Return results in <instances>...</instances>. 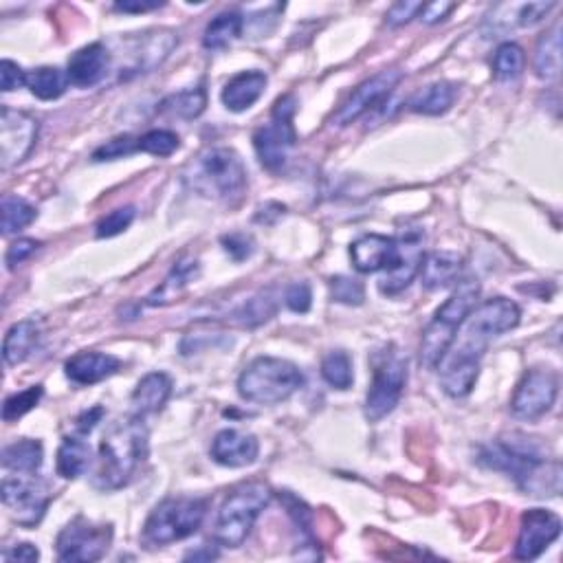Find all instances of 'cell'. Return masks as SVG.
Listing matches in <instances>:
<instances>
[{"label": "cell", "mask_w": 563, "mask_h": 563, "mask_svg": "<svg viewBox=\"0 0 563 563\" xmlns=\"http://www.w3.org/2000/svg\"><path fill=\"white\" fill-rule=\"evenodd\" d=\"M0 86H3L5 93L27 86V73L22 71L16 62L3 60L0 62Z\"/></svg>", "instance_id": "7dc6e473"}, {"label": "cell", "mask_w": 563, "mask_h": 563, "mask_svg": "<svg viewBox=\"0 0 563 563\" xmlns=\"http://www.w3.org/2000/svg\"><path fill=\"white\" fill-rule=\"evenodd\" d=\"M462 271V256L458 251H434L425 256L421 267L423 286L429 291L445 289V286L454 284Z\"/></svg>", "instance_id": "484cf974"}, {"label": "cell", "mask_w": 563, "mask_h": 563, "mask_svg": "<svg viewBox=\"0 0 563 563\" xmlns=\"http://www.w3.org/2000/svg\"><path fill=\"white\" fill-rule=\"evenodd\" d=\"M132 220H135V207L128 205V207L113 209V212L99 220L95 227V236L97 238H115L121 234V231H126L132 225Z\"/></svg>", "instance_id": "b9f144b4"}, {"label": "cell", "mask_w": 563, "mask_h": 563, "mask_svg": "<svg viewBox=\"0 0 563 563\" xmlns=\"http://www.w3.org/2000/svg\"><path fill=\"white\" fill-rule=\"evenodd\" d=\"M205 106H207V91L203 86H196V88H187V91L165 97L159 104V113L165 117L190 121L201 115Z\"/></svg>", "instance_id": "d6a6232c"}, {"label": "cell", "mask_w": 563, "mask_h": 563, "mask_svg": "<svg viewBox=\"0 0 563 563\" xmlns=\"http://www.w3.org/2000/svg\"><path fill=\"white\" fill-rule=\"evenodd\" d=\"M102 416H104L102 407H93L91 412H84L80 418H77V429H80L82 434L91 432V429L99 423V418H102Z\"/></svg>", "instance_id": "db71d44e"}, {"label": "cell", "mask_w": 563, "mask_h": 563, "mask_svg": "<svg viewBox=\"0 0 563 563\" xmlns=\"http://www.w3.org/2000/svg\"><path fill=\"white\" fill-rule=\"evenodd\" d=\"M350 258L359 273L390 271L399 258L396 238L383 234H366L350 245Z\"/></svg>", "instance_id": "ac0fdd59"}, {"label": "cell", "mask_w": 563, "mask_h": 563, "mask_svg": "<svg viewBox=\"0 0 563 563\" xmlns=\"http://www.w3.org/2000/svg\"><path fill=\"white\" fill-rule=\"evenodd\" d=\"M165 3H159V0H154V3H139V0H124V3H115L113 9L115 11H124V14H146V11H154L163 7Z\"/></svg>", "instance_id": "f5cc1de1"}, {"label": "cell", "mask_w": 563, "mask_h": 563, "mask_svg": "<svg viewBox=\"0 0 563 563\" xmlns=\"http://www.w3.org/2000/svg\"><path fill=\"white\" fill-rule=\"evenodd\" d=\"M201 273L198 267V260L192 256H185L174 264L172 271L165 275V280L148 295V306H168L172 302L179 300L183 291L187 289V284L194 282Z\"/></svg>", "instance_id": "d4e9b609"}, {"label": "cell", "mask_w": 563, "mask_h": 563, "mask_svg": "<svg viewBox=\"0 0 563 563\" xmlns=\"http://www.w3.org/2000/svg\"><path fill=\"white\" fill-rule=\"evenodd\" d=\"M38 247H40V242L33 240V238H18L16 242H11V247L5 253L7 269H16L18 264H22L27 258H31L33 253L38 251Z\"/></svg>", "instance_id": "f6af8a7d"}, {"label": "cell", "mask_w": 563, "mask_h": 563, "mask_svg": "<svg viewBox=\"0 0 563 563\" xmlns=\"http://www.w3.org/2000/svg\"><path fill=\"white\" fill-rule=\"evenodd\" d=\"M526 66V55L522 51L520 44L515 42H504L498 47L493 55V75L495 80L500 82H509L520 77Z\"/></svg>", "instance_id": "d590c367"}, {"label": "cell", "mask_w": 563, "mask_h": 563, "mask_svg": "<svg viewBox=\"0 0 563 563\" xmlns=\"http://www.w3.org/2000/svg\"><path fill=\"white\" fill-rule=\"evenodd\" d=\"M209 511V500L179 495L154 506L146 526H143V542L150 548H161L198 533Z\"/></svg>", "instance_id": "ba28073f"}, {"label": "cell", "mask_w": 563, "mask_h": 563, "mask_svg": "<svg viewBox=\"0 0 563 563\" xmlns=\"http://www.w3.org/2000/svg\"><path fill=\"white\" fill-rule=\"evenodd\" d=\"M110 544H113V526L93 524L86 517H75L60 531L55 550H58V559L64 563H91L102 559Z\"/></svg>", "instance_id": "8fae6325"}, {"label": "cell", "mask_w": 563, "mask_h": 563, "mask_svg": "<svg viewBox=\"0 0 563 563\" xmlns=\"http://www.w3.org/2000/svg\"><path fill=\"white\" fill-rule=\"evenodd\" d=\"M218 557V553L216 550H196V553H187L185 555V559H216Z\"/></svg>", "instance_id": "11a10c76"}, {"label": "cell", "mask_w": 563, "mask_h": 563, "mask_svg": "<svg viewBox=\"0 0 563 563\" xmlns=\"http://www.w3.org/2000/svg\"><path fill=\"white\" fill-rule=\"evenodd\" d=\"M559 394V374L553 368H533L524 374L511 401V412L520 421L533 423L553 410Z\"/></svg>", "instance_id": "7c38bea8"}, {"label": "cell", "mask_w": 563, "mask_h": 563, "mask_svg": "<svg viewBox=\"0 0 563 563\" xmlns=\"http://www.w3.org/2000/svg\"><path fill=\"white\" fill-rule=\"evenodd\" d=\"M126 44L130 53H135V60H132L128 71L146 73L168 58L176 44H179V38L170 29H157L141 33L137 38H130Z\"/></svg>", "instance_id": "ffe728a7"}, {"label": "cell", "mask_w": 563, "mask_h": 563, "mask_svg": "<svg viewBox=\"0 0 563 563\" xmlns=\"http://www.w3.org/2000/svg\"><path fill=\"white\" fill-rule=\"evenodd\" d=\"M456 9V3H429V5H423L421 9V14H418V18H421L423 22H427V25H436V22L440 20H445L451 11Z\"/></svg>", "instance_id": "816d5d0a"}, {"label": "cell", "mask_w": 563, "mask_h": 563, "mask_svg": "<svg viewBox=\"0 0 563 563\" xmlns=\"http://www.w3.org/2000/svg\"><path fill=\"white\" fill-rule=\"evenodd\" d=\"M172 394V379L165 372H152L146 374L139 383L135 392H132V410L135 416H150L161 412L165 403H168Z\"/></svg>", "instance_id": "cb8c5ba5"}, {"label": "cell", "mask_w": 563, "mask_h": 563, "mask_svg": "<svg viewBox=\"0 0 563 563\" xmlns=\"http://www.w3.org/2000/svg\"><path fill=\"white\" fill-rule=\"evenodd\" d=\"M322 377L335 390H348L355 383V372H352V361L344 350L328 352L322 361Z\"/></svg>", "instance_id": "8d00e7d4"}, {"label": "cell", "mask_w": 563, "mask_h": 563, "mask_svg": "<svg viewBox=\"0 0 563 563\" xmlns=\"http://www.w3.org/2000/svg\"><path fill=\"white\" fill-rule=\"evenodd\" d=\"M181 148V139L172 130H150L139 137V152L152 154V157H170Z\"/></svg>", "instance_id": "74e56055"}, {"label": "cell", "mask_w": 563, "mask_h": 563, "mask_svg": "<svg viewBox=\"0 0 563 563\" xmlns=\"http://www.w3.org/2000/svg\"><path fill=\"white\" fill-rule=\"evenodd\" d=\"M183 181L196 194L225 205H236L247 190V168L236 150L214 146L187 163Z\"/></svg>", "instance_id": "277c9868"}, {"label": "cell", "mask_w": 563, "mask_h": 563, "mask_svg": "<svg viewBox=\"0 0 563 563\" xmlns=\"http://www.w3.org/2000/svg\"><path fill=\"white\" fill-rule=\"evenodd\" d=\"M0 495H3V504L11 520L25 528H36L51 502L49 484L33 476V473L5 478Z\"/></svg>", "instance_id": "30bf717a"}, {"label": "cell", "mask_w": 563, "mask_h": 563, "mask_svg": "<svg viewBox=\"0 0 563 563\" xmlns=\"http://www.w3.org/2000/svg\"><path fill=\"white\" fill-rule=\"evenodd\" d=\"M242 27H245V18H242L238 11H227V14L216 16L203 33V47L209 51H220L229 47L231 42L240 38Z\"/></svg>", "instance_id": "836d02e7"}, {"label": "cell", "mask_w": 563, "mask_h": 563, "mask_svg": "<svg viewBox=\"0 0 563 563\" xmlns=\"http://www.w3.org/2000/svg\"><path fill=\"white\" fill-rule=\"evenodd\" d=\"M38 139V121L25 110L0 108V168L9 170L27 159Z\"/></svg>", "instance_id": "4fadbf2b"}, {"label": "cell", "mask_w": 563, "mask_h": 563, "mask_svg": "<svg viewBox=\"0 0 563 563\" xmlns=\"http://www.w3.org/2000/svg\"><path fill=\"white\" fill-rule=\"evenodd\" d=\"M267 75L262 71H242L231 77L223 88V104L231 113H245L262 97L267 88Z\"/></svg>", "instance_id": "603a6c76"}, {"label": "cell", "mask_w": 563, "mask_h": 563, "mask_svg": "<svg viewBox=\"0 0 563 563\" xmlns=\"http://www.w3.org/2000/svg\"><path fill=\"white\" fill-rule=\"evenodd\" d=\"M220 242H223V249L236 262H242V260L251 258L253 240L249 236H245V234H229V236H223V240H220Z\"/></svg>", "instance_id": "681fc988"}, {"label": "cell", "mask_w": 563, "mask_h": 563, "mask_svg": "<svg viewBox=\"0 0 563 563\" xmlns=\"http://www.w3.org/2000/svg\"><path fill=\"white\" fill-rule=\"evenodd\" d=\"M458 97V86L451 82H434L421 91H416L407 106H410L412 113L418 115H429V117H438L445 115L447 110L454 106Z\"/></svg>", "instance_id": "4316f807"}, {"label": "cell", "mask_w": 563, "mask_h": 563, "mask_svg": "<svg viewBox=\"0 0 563 563\" xmlns=\"http://www.w3.org/2000/svg\"><path fill=\"white\" fill-rule=\"evenodd\" d=\"M69 75L58 66H40V69L27 73V88L42 102L60 99L69 88Z\"/></svg>", "instance_id": "1f68e13d"}, {"label": "cell", "mask_w": 563, "mask_h": 563, "mask_svg": "<svg viewBox=\"0 0 563 563\" xmlns=\"http://www.w3.org/2000/svg\"><path fill=\"white\" fill-rule=\"evenodd\" d=\"M284 304L289 306V311L293 313H308L313 304V291L308 282H293L289 284V289L284 293Z\"/></svg>", "instance_id": "ee69618b"}, {"label": "cell", "mask_w": 563, "mask_h": 563, "mask_svg": "<svg viewBox=\"0 0 563 563\" xmlns=\"http://www.w3.org/2000/svg\"><path fill=\"white\" fill-rule=\"evenodd\" d=\"M148 427L141 416H130L108 429L99 445L93 487L99 491H117L135 478L148 458Z\"/></svg>", "instance_id": "7a4b0ae2"}, {"label": "cell", "mask_w": 563, "mask_h": 563, "mask_svg": "<svg viewBox=\"0 0 563 563\" xmlns=\"http://www.w3.org/2000/svg\"><path fill=\"white\" fill-rule=\"evenodd\" d=\"M535 75L539 80H557L561 73V27L542 33L535 47Z\"/></svg>", "instance_id": "f1b7e54d"}, {"label": "cell", "mask_w": 563, "mask_h": 563, "mask_svg": "<svg viewBox=\"0 0 563 563\" xmlns=\"http://www.w3.org/2000/svg\"><path fill=\"white\" fill-rule=\"evenodd\" d=\"M522 311L513 300L506 297H493L473 308L458 330V339H454L443 361H460L480 366V361L487 352L489 344L504 333H509L520 324ZM440 361V363H443Z\"/></svg>", "instance_id": "3957f363"}, {"label": "cell", "mask_w": 563, "mask_h": 563, "mask_svg": "<svg viewBox=\"0 0 563 563\" xmlns=\"http://www.w3.org/2000/svg\"><path fill=\"white\" fill-rule=\"evenodd\" d=\"M273 313H275V297L269 291H262L260 295L251 297L249 302H245V306L240 308L236 317L242 326H258L271 319Z\"/></svg>", "instance_id": "f35d334b"}, {"label": "cell", "mask_w": 563, "mask_h": 563, "mask_svg": "<svg viewBox=\"0 0 563 563\" xmlns=\"http://www.w3.org/2000/svg\"><path fill=\"white\" fill-rule=\"evenodd\" d=\"M484 467L502 471L517 487L535 498H557L561 493L559 460L546 458L544 447L524 434L500 436L480 449Z\"/></svg>", "instance_id": "6da1fadb"}, {"label": "cell", "mask_w": 563, "mask_h": 563, "mask_svg": "<svg viewBox=\"0 0 563 563\" xmlns=\"http://www.w3.org/2000/svg\"><path fill=\"white\" fill-rule=\"evenodd\" d=\"M555 9V3H526L517 7V18L515 22L520 27H533L537 22H542L548 11Z\"/></svg>", "instance_id": "bcb514c9"}, {"label": "cell", "mask_w": 563, "mask_h": 563, "mask_svg": "<svg viewBox=\"0 0 563 563\" xmlns=\"http://www.w3.org/2000/svg\"><path fill=\"white\" fill-rule=\"evenodd\" d=\"M425 3H412V0H401V3H396L392 5V9L388 11V25L392 27H401V25H407L412 18H418V14H421V9H423Z\"/></svg>", "instance_id": "c3c4849f"}, {"label": "cell", "mask_w": 563, "mask_h": 563, "mask_svg": "<svg viewBox=\"0 0 563 563\" xmlns=\"http://www.w3.org/2000/svg\"><path fill=\"white\" fill-rule=\"evenodd\" d=\"M425 234L421 229H403L401 236L396 238V247H399V258H396L394 267L385 271L379 282V291L383 295H399L407 286L414 282V278L421 273L425 249H423Z\"/></svg>", "instance_id": "9a60e30c"}, {"label": "cell", "mask_w": 563, "mask_h": 563, "mask_svg": "<svg viewBox=\"0 0 563 563\" xmlns=\"http://www.w3.org/2000/svg\"><path fill=\"white\" fill-rule=\"evenodd\" d=\"M91 445L82 438H64L58 449V473L66 480H75L91 467Z\"/></svg>", "instance_id": "4dcf8cb0"}, {"label": "cell", "mask_w": 563, "mask_h": 563, "mask_svg": "<svg viewBox=\"0 0 563 563\" xmlns=\"http://www.w3.org/2000/svg\"><path fill=\"white\" fill-rule=\"evenodd\" d=\"M407 383V359L394 346L379 352L372 370V385L366 396V418L379 423L399 405Z\"/></svg>", "instance_id": "9c48e42d"}, {"label": "cell", "mask_w": 563, "mask_h": 563, "mask_svg": "<svg viewBox=\"0 0 563 563\" xmlns=\"http://www.w3.org/2000/svg\"><path fill=\"white\" fill-rule=\"evenodd\" d=\"M42 385H31V388L22 390L18 394H11L9 399L3 405V421L5 423H14L18 418L25 416L27 412H31L42 399Z\"/></svg>", "instance_id": "ab89813d"}, {"label": "cell", "mask_w": 563, "mask_h": 563, "mask_svg": "<svg viewBox=\"0 0 563 563\" xmlns=\"http://www.w3.org/2000/svg\"><path fill=\"white\" fill-rule=\"evenodd\" d=\"M304 385V374L293 361L258 357L238 377V394L256 405H278L289 401Z\"/></svg>", "instance_id": "52a82bcc"}, {"label": "cell", "mask_w": 563, "mask_h": 563, "mask_svg": "<svg viewBox=\"0 0 563 563\" xmlns=\"http://www.w3.org/2000/svg\"><path fill=\"white\" fill-rule=\"evenodd\" d=\"M403 80V73L399 69H385L377 75H372L370 80L359 84L355 91L350 93L344 104L339 106L337 113L333 115V126H350L355 124L359 117H363L377 104H381L388 97L399 82Z\"/></svg>", "instance_id": "5bb4252c"}, {"label": "cell", "mask_w": 563, "mask_h": 563, "mask_svg": "<svg viewBox=\"0 0 563 563\" xmlns=\"http://www.w3.org/2000/svg\"><path fill=\"white\" fill-rule=\"evenodd\" d=\"M295 143L297 132L289 117L273 115L267 126H260L253 132V148H256L260 163L271 172H280L284 168Z\"/></svg>", "instance_id": "e0dca14e"}, {"label": "cell", "mask_w": 563, "mask_h": 563, "mask_svg": "<svg viewBox=\"0 0 563 563\" xmlns=\"http://www.w3.org/2000/svg\"><path fill=\"white\" fill-rule=\"evenodd\" d=\"M38 337L40 330L33 319H22V322L11 326L3 341V359L7 366H18V363L25 361L31 355L33 346L38 344Z\"/></svg>", "instance_id": "83f0119b"}, {"label": "cell", "mask_w": 563, "mask_h": 563, "mask_svg": "<svg viewBox=\"0 0 563 563\" xmlns=\"http://www.w3.org/2000/svg\"><path fill=\"white\" fill-rule=\"evenodd\" d=\"M139 152V139H135L132 135H121L106 141L104 146H99L93 152V161L102 163V161H115V159H124L130 157V154Z\"/></svg>", "instance_id": "7bdbcfd3"}, {"label": "cell", "mask_w": 563, "mask_h": 563, "mask_svg": "<svg viewBox=\"0 0 563 563\" xmlns=\"http://www.w3.org/2000/svg\"><path fill=\"white\" fill-rule=\"evenodd\" d=\"M273 500V491L264 482H247L231 491L220 504L214 539L225 548H238L247 542L251 528Z\"/></svg>", "instance_id": "8992f818"}, {"label": "cell", "mask_w": 563, "mask_h": 563, "mask_svg": "<svg viewBox=\"0 0 563 563\" xmlns=\"http://www.w3.org/2000/svg\"><path fill=\"white\" fill-rule=\"evenodd\" d=\"M561 535V517L546 509H531L522 515L520 535L515 542V557L520 561H533L544 550L557 542Z\"/></svg>", "instance_id": "2e32d148"}, {"label": "cell", "mask_w": 563, "mask_h": 563, "mask_svg": "<svg viewBox=\"0 0 563 563\" xmlns=\"http://www.w3.org/2000/svg\"><path fill=\"white\" fill-rule=\"evenodd\" d=\"M260 443L258 438L240 429H223L212 440V458L214 462L229 469L249 467L258 460Z\"/></svg>", "instance_id": "d6986e66"}, {"label": "cell", "mask_w": 563, "mask_h": 563, "mask_svg": "<svg viewBox=\"0 0 563 563\" xmlns=\"http://www.w3.org/2000/svg\"><path fill=\"white\" fill-rule=\"evenodd\" d=\"M108 66H110L108 47H104L102 42H93L71 55L69 66H66V75H69L71 86L88 88L104 80Z\"/></svg>", "instance_id": "44dd1931"}, {"label": "cell", "mask_w": 563, "mask_h": 563, "mask_svg": "<svg viewBox=\"0 0 563 563\" xmlns=\"http://www.w3.org/2000/svg\"><path fill=\"white\" fill-rule=\"evenodd\" d=\"M330 297L333 302L346 304V306H361L366 302V286L355 278H346V275H337L330 280Z\"/></svg>", "instance_id": "60d3db41"}, {"label": "cell", "mask_w": 563, "mask_h": 563, "mask_svg": "<svg viewBox=\"0 0 563 563\" xmlns=\"http://www.w3.org/2000/svg\"><path fill=\"white\" fill-rule=\"evenodd\" d=\"M480 297L478 280H462L456 291L449 295V300L438 308L432 322L423 330L421 339V366L425 370H436L440 361L445 359L451 344L458 335V330L467 315L476 308Z\"/></svg>", "instance_id": "5b68a950"}, {"label": "cell", "mask_w": 563, "mask_h": 563, "mask_svg": "<svg viewBox=\"0 0 563 563\" xmlns=\"http://www.w3.org/2000/svg\"><path fill=\"white\" fill-rule=\"evenodd\" d=\"M0 207H3V234L5 236L18 234V231L29 227L38 216L36 207L16 194H5Z\"/></svg>", "instance_id": "e575fe53"}, {"label": "cell", "mask_w": 563, "mask_h": 563, "mask_svg": "<svg viewBox=\"0 0 563 563\" xmlns=\"http://www.w3.org/2000/svg\"><path fill=\"white\" fill-rule=\"evenodd\" d=\"M40 559V550L33 544H16L3 550V561H22V563H33Z\"/></svg>", "instance_id": "f907efd6"}, {"label": "cell", "mask_w": 563, "mask_h": 563, "mask_svg": "<svg viewBox=\"0 0 563 563\" xmlns=\"http://www.w3.org/2000/svg\"><path fill=\"white\" fill-rule=\"evenodd\" d=\"M42 460V443L33 438H20L3 449V467L16 473H36L42 467Z\"/></svg>", "instance_id": "f546056e"}, {"label": "cell", "mask_w": 563, "mask_h": 563, "mask_svg": "<svg viewBox=\"0 0 563 563\" xmlns=\"http://www.w3.org/2000/svg\"><path fill=\"white\" fill-rule=\"evenodd\" d=\"M119 368H121V359H117L115 355L88 350L66 361L64 372L66 377L77 385H95L99 381L113 377Z\"/></svg>", "instance_id": "7402d4cb"}]
</instances>
